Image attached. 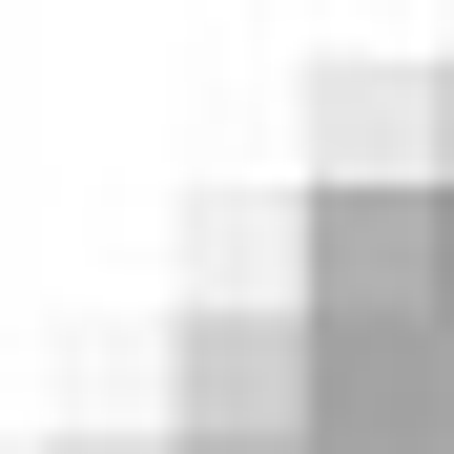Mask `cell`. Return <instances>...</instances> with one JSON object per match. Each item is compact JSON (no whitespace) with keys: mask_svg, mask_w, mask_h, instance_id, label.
Returning a JSON list of instances; mask_svg holds the SVG:
<instances>
[{"mask_svg":"<svg viewBox=\"0 0 454 454\" xmlns=\"http://www.w3.org/2000/svg\"><path fill=\"white\" fill-rule=\"evenodd\" d=\"M413 269H434V248H413L393 207H331V227H310V289H331V310H413Z\"/></svg>","mask_w":454,"mask_h":454,"instance_id":"6da1fadb","label":"cell"},{"mask_svg":"<svg viewBox=\"0 0 454 454\" xmlns=\"http://www.w3.org/2000/svg\"><path fill=\"white\" fill-rule=\"evenodd\" d=\"M186 413L207 434H269L289 413V331H186Z\"/></svg>","mask_w":454,"mask_h":454,"instance_id":"7a4b0ae2","label":"cell"}]
</instances>
